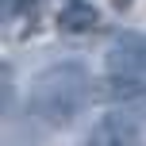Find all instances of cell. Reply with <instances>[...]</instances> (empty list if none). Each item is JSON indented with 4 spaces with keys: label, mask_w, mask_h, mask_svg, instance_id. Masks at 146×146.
Segmentation results:
<instances>
[{
    "label": "cell",
    "mask_w": 146,
    "mask_h": 146,
    "mask_svg": "<svg viewBox=\"0 0 146 146\" xmlns=\"http://www.w3.org/2000/svg\"><path fill=\"white\" fill-rule=\"evenodd\" d=\"M92 100V73L81 62H58L35 73L27 88V108L46 127H69L81 119V111Z\"/></svg>",
    "instance_id": "cell-1"
},
{
    "label": "cell",
    "mask_w": 146,
    "mask_h": 146,
    "mask_svg": "<svg viewBox=\"0 0 146 146\" xmlns=\"http://www.w3.org/2000/svg\"><path fill=\"white\" fill-rule=\"evenodd\" d=\"M88 139L100 142V146H142V127H139V119H135L131 111L115 108V111H104V115L96 119V127H92Z\"/></svg>",
    "instance_id": "cell-2"
},
{
    "label": "cell",
    "mask_w": 146,
    "mask_h": 146,
    "mask_svg": "<svg viewBox=\"0 0 146 146\" xmlns=\"http://www.w3.org/2000/svg\"><path fill=\"white\" fill-rule=\"evenodd\" d=\"M58 27L62 31H92L96 27V8H88L85 0H69V8L58 15Z\"/></svg>",
    "instance_id": "cell-3"
},
{
    "label": "cell",
    "mask_w": 146,
    "mask_h": 146,
    "mask_svg": "<svg viewBox=\"0 0 146 146\" xmlns=\"http://www.w3.org/2000/svg\"><path fill=\"white\" fill-rule=\"evenodd\" d=\"M81 146H100V142H92V139H88V142H81Z\"/></svg>",
    "instance_id": "cell-4"
}]
</instances>
